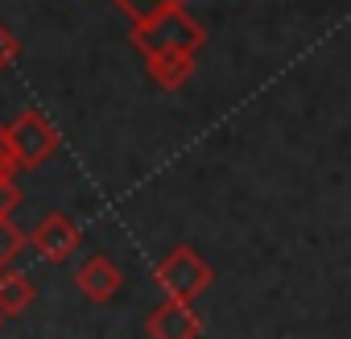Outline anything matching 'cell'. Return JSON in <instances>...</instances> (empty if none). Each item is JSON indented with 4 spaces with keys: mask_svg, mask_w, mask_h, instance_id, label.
<instances>
[{
    "mask_svg": "<svg viewBox=\"0 0 351 339\" xmlns=\"http://www.w3.org/2000/svg\"><path fill=\"white\" fill-rule=\"evenodd\" d=\"M75 285H79V294H83L87 302L104 306V302H112V298L124 290V269H120L112 257L95 253V257H87V261L79 265V273H75Z\"/></svg>",
    "mask_w": 351,
    "mask_h": 339,
    "instance_id": "5b68a950",
    "label": "cell"
},
{
    "mask_svg": "<svg viewBox=\"0 0 351 339\" xmlns=\"http://www.w3.org/2000/svg\"><path fill=\"white\" fill-rule=\"evenodd\" d=\"M112 5H116L128 21H136V17H149V13H157V9H165V5H186V0H112Z\"/></svg>",
    "mask_w": 351,
    "mask_h": 339,
    "instance_id": "9c48e42d",
    "label": "cell"
},
{
    "mask_svg": "<svg viewBox=\"0 0 351 339\" xmlns=\"http://www.w3.org/2000/svg\"><path fill=\"white\" fill-rule=\"evenodd\" d=\"M34 298H38V290H34V281L21 269H13V265L0 269V314L17 318V314H25L34 306Z\"/></svg>",
    "mask_w": 351,
    "mask_h": 339,
    "instance_id": "52a82bcc",
    "label": "cell"
},
{
    "mask_svg": "<svg viewBox=\"0 0 351 339\" xmlns=\"http://www.w3.org/2000/svg\"><path fill=\"white\" fill-rule=\"evenodd\" d=\"M25 248H29V240H25V232L13 224V215H0V269H9Z\"/></svg>",
    "mask_w": 351,
    "mask_h": 339,
    "instance_id": "ba28073f",
    "label": "cell"
},
{
    "mask_svg": "<svg viewBox=\"0 0 351 339\" xmlns=\"http://www.w3.org/2000/svg\"><path fill=\"white\" fill-rule=\"evenodd\" d=\"M0 318H5V314H0Z\"/></svg>",
    "mask_w": 351,
    "mask_h": 339,
    "instance_id": "7c38bea8",
    "label": "cell"
},
{
    "mask_svg": "<svg viewBox=\"0 0 351 339\" xmlns=\"http://www.w3.org/2000/svg\"><path fill=\"white\" fill-rule=\"evenodd\" d=\"M153 281L161 285L165 298H182V302H195L203 290H211L215 281V269L191 248V244H178V248H169L157 269H153Z\"/></svg>",
    "mask_w": 351,
    "mask_h": 339,
    "instance_id": "7a4b0ae2",
    "label": "cell"
},
{
    "mask_svg": "<svg viewBox=\"0 0 351 339\" xmlns=\"http://www.w3.org/2000/svg\"><path fill=\"white\" fill-rule=\"evenodd\" d=\"M128 42L136 46L149 79L161 91H178L195 75V58L207 42V30L186 13V5H165L149 17H136Z\"/></svg>",
    "mask_w": 351,
    "mask_h": 339,
    "instance_id": "6da1fadb",
    "label": "cell"
},
{
    "mask_svg": "<svg viewBox=\"0 0 351 339\" xmlns=\"http://www.w3.org/2000/svg\"><path fill=\"white\" fill-rule=\"evenodd\" d=\"M9 145H13L17 170H38V165H46V161L58 153L62 137H58V128H54L42 112L29 108V112L17 116V124H9Z\"/></svg>",
    "mask_w": 351,
    "mask_h": 339,
    "instance_id": "3957f363",
    "label": "cell"
},
{
    "mask_svg": "<svg viewBox=\"0 0 351 339\" xmlns=\"http://www.w3.org/2000/svg\"><path fill=\"white\" fill-rule=\"evenodd\" d=\"M17 58H21V42H17V34L5 21H0V71H9Z\"/></svg>",
    "mask_w": 351,
    "mask_h": 339,
    "instance_id": "30bf717a",
    "label": "cell"
},
{
    "mask_svg": "<svg viewBox=\"0 0 351 339\" xmlns=\"http://www.w3.org/2000/svg\"><path fill=\"white\" fill-rule=\"evenodd\" d=\"M21 187H17V178H0V215H13L17 207H21Z\"/></svg>",
    "mask_w": 351,
    "mask_h": 339,
    "instance_id": "8fae6325",
    "label": "cell"
},
{
    "mask_svg": "<svg viewBox=\"0 0 351 339\" xmlns=\"http://www.w3.org/2000/svg\"><path fill=\"white\" fill-rule=\"evenodd\" d=\"M25 240H29V248H34L42 261L62 265V261L83 244V232L75 228V220H71L66 211H50V215H42V220L34 224V232H25Z\"/></svg>",
    "mask_w": 351,
    "mask_h": 339,
    "instance_id": "277c9868",
    "label": "cell"
},
{
    "mask_svg": "<svg viewBox=\"0 0 351 339\" xmlns=\"http://www.w3.org/2000/svg\"><path fill=\"white\" fill-rule=\"evenodd\" d=\"M145 331L157 339H195L203 335V318L191 302L182 298H165L161 306H153V314L145 318Z\"/></svg>",
    "mask_w": 351,
    "mask_h": 339,
    "instance_id": "8992f818",
    "label": "cell"
}]
</instances>
